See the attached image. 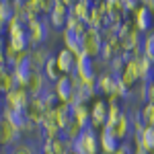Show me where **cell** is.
<instances>
[{
    "instance_id": "836d02e7",
    "label": "cell",
    "mask_w": 154,
    "mask_h": 154,
    "mask_svg": "<svg viewBox=\"0 0 154 154\" xmlns=\"http://www.w3.org/2000/svg\"><path fill=\"white\" fill-rule=\"evenodd\" d=\"M12 19V2H8V0H0V21L4 23V27H6V23Z\"/></svg>"
},
{
    "instance_id": "1f68e13d",
    "label": "cell",
    "mask_w": 154,
    "mask_h": 154,
    "mask_svg": "<svg viewBox=\"0 0 154 154\" xmlns=\"http://www.w3.org/2000/svg\"><path fill=\"white\" fill-rule=\"evenodd\" d=\"M119 115H121V107H119V103L109 105V109H107V123H105V128H113V123L117 121Z\"/></svg>"
},
{
    "instance_id": "9c48e42d",
    "label": "cell",
    "mask_w": 154,
    "mask_h": 154,
    "mask_svg": "<svg viewBox=\"0 0 154 154\" xmlns=\"http://www.w3.org/2000/svg\"><path fill=\"white\" fill-rule=\"evenodd\" d=\"M131 23H134V27L140 31V33H148V31H152V25H154V14L150 12V8L148 6H144V4H140L138 8H136V12L131 14V17H128Z\"/></svg>"
},
{
    "instance_id": "ba28073f",
    "label": "cell",
    "mask_w": 154,
    "mask_h": 154,
    "mask_svg": "<svg viewBox=\"0 0 154 154\" xmlns=\"http://www.w3.org/2000/svg\"><path fill=\"white\" fill-rule=\"evenodd\" d=\"M70 6H72L70 0H54V8L48 14V23L51 27H56V29H64L68 12H70Z\"/></svg>"
},
{
    "instance_id": "6da1fadb",
    "label": "cell",
    "mask_w": 154,
    "mask_h": 154,
    "mask_svg": "<svg viewBox=\"0 0 154 154\" xmlns=\"http://www.w3.org/2000/svg\"><path fill=\"white\" fill-rule=\"evenodd\" d=\"M80 88V80L74 76V74H68V76H60L58 80L54 82V93L58 97L60 103H66V105H76V91Z\"/></svg>"
},
{
    "instance_id": "7402d4cb",
    "label": "cell",
    "mask_w": 154,
    "mask_h": 154,
    "mask_svg": "<svg viewBox=\"0 0 154 154\" xmlns=\"http://www.w3.org/2000/svg\"><path fill=\"white\" fill-rule=\"evenodd\" d=\"M115 82H117V76L111 74L109 70H105L103 74L97 76V91L103 93V95H113V88H115Z\"/></svg>"
},
{
    "instance_id": "f35d334b",
    "label": "cell",
    "mask_w": 154,
    "mask_h": 154,
    "mask_svg": "<svg viewBox=\"0 0 154 154\" xmlns=\"http://www.w3.org/2000/svg\"><path fill=\"white\" fill-rule=\"evenodd\" d=\"M148 91H146V103H154V80L146 82Z\"/></svg>"
},
{
    "instance_id": "7a4b0ae2",
    "label": "cell",
    "mask_w": 154,
    "mask_h": 154,
    "mask_svg": "<svg viewBox=\"0 0 154 154\" xmlns=\"http://www.w3.org/2000/svg\"><path fill=\"white\" fill-rule=\"evenodd\" d=\"M4 29H6V35H8L6 43L12 45L17 51H27V48H29V35H27V27H25V23L17 21V19L12 17L11 21L6 23Z\"/></svg>"
},
{
    "instance_id": "30bf717a",
    "label": "cell",
    "mask_w": 154,
    "mask_h": 154,
    "mask_svg": "<svg viewBox=\"0 0 154 154\" xmlns=\"http://www.w3.org/2000/svg\"><path fill=\"white\" fill-rule=\"evenodd\" d=\"M107 109H109V105L105 103V99H95L93 101V105H91V130L99 131L103 125L107 123Z\"/></svg>"
},
{
    "instance_id": "cb8c5ba5",
    "label": "cell",
    "mask_w": 154,
    "mask_h": 154,
    "mask_svg": "<svg viewBox=\"0 0 154 154\" xmlns=\"http://www.w3.org/2000/svg\"><path fill=\"white\" fill-rule=\"evenodd\" d=\"M123 54V49H121V45H119L117 37L115 39H111V41H103V48H101V60L105 62V64H109L111 60L119 58Z\"/></svg>"
},
{
    "instance_id": "7bdbcfd3",
    "label": "cell",
    "mask_w": 154,
    "mask_h": 154,
    "mask_svg": "<svg viewBox=\"0 0 154 154\" xmlns=\"http://www.w3.org/2000/svg\"><path fill=\"white\" fill-rule=\"evenodd\" d=\"M0 154H8V150L6 148H0Z\"/></svg>"
},
{
    "instance_id": "bcb514c9",
    "label": "cell",
    "mask_w": 154,
    "mask_h": 154,
    "mask_svg": "<svg viewBox=\"0 0 154 154\" xmlns=\"http://www.w3.org/2000/svg\"><path fill=\"white\" fill-rule=\"evenodd\" d=\"M150 154H154V150H152V152H150Z\"/></svg>"
},
{
    "instance_id": "ffe728a7",
    "label": "cell",
    "mask_w": 154,
    "mask_h": 154,
    "mask_svg": "<svg viewBox=\"0 0 154 154\" xmlns=\"http://www.w3.org/2000/svg\"><path fill=\"white\" fill-rule=\"evenodd\" d=\"M72 121H74L78 128L86 130V128L91 125V107L86 105V103H76V105H72Z\"/></svg>"
},
{
    "instance_id": "44dd1931",
    "label": "cell",
    "mask_w": 154,
    "mask_h": 154,
    "mask_svg": "<svg viewBox=\"0 0 154 154\" xmlns=\"http://www.w3.org/2000/svg\"><path fill=\"white\" fill-rule=\"evenodd\" d=\"M131 138H134V146H140L146 152L154 150V128L152 125H144V130L138 136H131Z\"/></svg>"
},
{
    "instance_id": "d4e9b609",
    "label": "cell",
    "mask_w": 154,
    "mask_h": 154,
    "mask_svg": "<svg viewBox=\"0 0 154 154\" xmlns=\"http://www.w3.org/2000/svg\"><path fill=\"white\" fill-rule=\"evenodd\" d=\"M17 88V82H14V76H12V70L8 66H2L0 68V95H8L11 91Z\"/></svg>"
},
{
    "instance_id": "8fae6325",
    "label": "cell",
    "mask_w": 154,
    "mask_h": 154,
    "mask_svg": "<svg viewBox=\"0 0 154 154\" xmlns=\"http://www.w3.org/2000/svg\"><path fill=\"white\" fill-rule=\"evenodd\" d=\"M86 27L88 29H97V31H103L107 25V14H105V8H103V2H93L91 6V12L86 17Z\"/></svg>"
},
{
    "instance_id": "74e56055",
    "label": "cell",
    "mask_w": 154,
    "mask_h": 154,
    "mask_svg": "<svg viewBox=\"0 0 154 154\" xmlns=\"http://www.w3.org/2000/svg\"><path fill=\"white\" fill-rule=\"evenodd\" d=\"M51 8H54V0H39V14L48 17Z\"/></svg>"
},
{
    "instance_id": "8992f818",
    "label": "cell",
    "mask_w": 154,
    "mask_h": 154,
    "mask_svg": "<svg viewBox=\"0 0 154 154\" xmlns=\"http://www.w3.org/2000/svg\"><path fill=\"white\" fill-rule=\"evenodd\" d=\"M101 48H103L101 31L86 29V33L82 35V54L91 60H97V58H101Z\"/></svg>"
},
{
    "instance_id": "e575fe53",
    "label": "cell",
    "mask_w": 154,
    "mask_h": 154,
    "mask_svg": "<svg viewBox=\"0 0 154 154\" xmlns=\"http://www.w3.org/2000/svg\"><path fill=\"white\" fill-rule=\"evenodd\" d=\"M23 4H25V11H27L29 19L39 17V0H23Z\"/></svg>"
},
{
    "instance_id": "52a82bcc",
    "label": "cell",
    "mask_w": 154,
    "mask_h": 154,
    "mask_svg": "<svg viewBox=\"0 0 154 154\" xmlns=\"http://www.w3.org/2000/svg\"><path fill=\"white\" fill-rule=\"evenodd\" d=\"M103 8H105V14H107V23L111 27L119 29L123 21H128V12L123 8V0H105Z\"/></svg>"
},
{
    "instance_id": "484cf974",
    "label": "cell",
    "mask_w": 154,
    "mask_h": 154,
    "mask_svg": "<svg viewBox=\"0 0 154 154\" xmlns=\"http://www.w3.org/2000/svg\"><path fill=\"white\" fill-rule=\"evenodd\" d=\"M91 6H93L91 0H76V2H72V6H70V14L76 17L78 21H86V17L91 12Z\"/></svg>"
},
{
    "instance_id": "f6af8a7d",
    "label": "cell",
    "mask_w": 154,
    "mask_h": 154,
    "mask_svg": "<svg viewBox=\"0 0 154 154\" xmlns=\"http://www.w3.org/2000/svg\"><path fill=\"white\" fill-rule=\"evenodd\" d=\"M68 154H76V152H68Z\"/></svg>"
},
{
    "instance_id": "60d3db41",
    "label": "cell",
    "mask_w": 154,
    "mask_h": 154,
    "mask_svg": "<svg viewBox=\"0 0 154 154\" xmlns=\"http://www.w3.org/2000/svg\"><path fill=\"white\" fill-rule=\"evenodd\" d=\"M134 154H150V152H146V150H142L140 146H134Z\"/></svg>"
},
{
    "instance_id": "ab89813d",
    "label": "cell",
    "mask_w": 154,
    "mask_h": 154,
    "mask_svg": "<svg viewBox=\"0 0 154 154\" xmlns=\"http://www.w3.org/2000/svg\"><path fill=\"white\" fill-rule=\"evenodd\" d=\"M115 154H134V148L128 142H121V146L115 150Z\"/></svg>"
},
{
    "instance_id": "d590c367",
    "label": "cell",
    "mask_w": 154,
    "mask_h": 154,
    "mask_svg": "<svg viewBox=\"0 0 154 154\" xmlns=\"http://www.w3.org/2000/svg\"><path fill=\"white\" fill-rule=\"evenodd\" d=\"M8 154H35V148L27 142H19L8 150Z\"/></svg>"
},
{
    "instance_id": "9a60e30c",
    "label": "cell",
    "mask_w": 154,
    "mask_h": 154,
    "mask_svg": "<svg viewBox=\"0 0 154 154\" xmlns=\"http://www.w3.org/2000/svg\"><path fill=\"white\" fill-rule=\"evenodd\" d=\"M25 88H27V93L31 95V99L43 95V93L48 91V80H45L43 72H31V76H29Z\"/></svg>"
},
{
    "instance_id": "3957f363",
    "label": "cell",
    "mask_w": 154,
    "mask_h": 154,
    "mask_svg": "<svg viewBox=\"0 0 154 154\" xmlns=\"http://www.w3.org/2000/svg\"><path fill=\"white\" fill-rule=\"evenodd\" d=\"M72 152L76 154H101L99 148V134L91 128L82 130V134L78 136V140L72 144Z\"/></svg>"
},
{
    "instance_id": "603a6c76",
    "label": "cell",
    "mask_w": 154,
    "mask_h": 154,
    "mask_svg": "<svg viewBox=\"0 0 154 154\" xmlns=\"http://www.w3.org/2000/svg\"><path fill=\"white\" fill-rule=\"evenodd\" d=\"M62 41H64V49H68L74 56H80L82 54V37H76L72 31L62 29Z\"/></svg>"
},
{
    "instance_id": "d6a6232c",
    "label": "cell",
    "mask_w": 154,
    "mask_h": 154,
    "mask_svg": "<svg viewBox=\"0 0 154 154\" xmlns=\"http://www.w3.org/2000/svg\"><path fill=\"white\" fill-rule=\"evenodd\" d=\"M51 152L54 154H68L72 152V144H68L64 138H58L51 142Z\"/></svg>"
},
{
    "instance_id": "b9f144b4",
    "label": "cell",
    "mask_w": 154,
    "mask_h": 154,
    "mask_svg": "<svg viewBox=\"0 0 154 154\" xmlns=\"http://www.w3.org/2000/svg\"><path fill=\"white\" fill-rule=\"evenodd\" d=\"M2 111H4V101H2V95H0V117H2Z\"/></svg>"
},
{
    "instance_id": "5b68a950",
    "label": "cell",
    "mask_w": 154,
    "mask_h": 154,
    "mask_svg": "<svg viewBox=\"0 0 154 154\" xmlns=\"http://www.w3.org/2000/svg\"><path fill=\"white\" fill-rule=\"evenodd\" d=\"M2 101H4V109L17 111V113H25V109L29 107V103H31V95L27 93V88L17 86L14 91H11L8 95L2 97Z\"/></svg>"
},
{
    "instance_id": "d6986e66",
    "label": "cell",
    "mask_w": 154,
    "mask_h": 154,
    "mask_svg": "<svg viewBox=\"0 0 154 154\" xmlns=\"http://www.w3.org/2000/svg\"><path fill=\"white\" fill-rule=\"evenodd\" d=\"M54 58H56V64H58L62 76L74 74V66H76V56H74V54H70L68 49H60Z\"/></svg>"
},
{
    "instance_id": "2e32d148",
    "label": "cell",
    "mask_w": 154,
    "mask_h": 154,
    "mask_svg": "<svg viewBox=\"0 0 154 154\" xmlns=\"http://www.w3.org/2000/svg\"><path fill=\"white\" fill-rule=\"evenodd\" d=\"M51 119H54V123L58 125L60 130L64 131L72 123V107L66 105V103H58L56 109L51 111Z\"/></svg>"
},
{
    "instance_id": "83f0119b",
    "label": "cell",
    "mask_w": 154,
    "mask_h": 154,
    "mask_svg": "<svg viewBox=\"0 0 154 154\" xmlns=\"http://www.w3.org/2000/svg\"><path fill=\"white\" fill-rule=\"evenodd\" d=\"M140 51H142V56H146L148 60H152V62H154V33H152V31H148V33H144V35H142Z\"/></svg>"
},
{
    "instance_id": "4316f807",
    "label": "cell",
    "mask_w": 154,
    "mask_h": 154,
    "mask_svg": "<svg viewBox=\"0 0 154 154\" xmlns=\"http://www.w3.org/2000/svg\"><path fill=\"white\" fill-rule=\"evenodd\" d=\"M43 76H45V80L48 82H56L60 76H62V72H60V68H58V64H56V58L51 56V58L45 62V66H43Z\"/></svg>"
},
{
    "instance_id": "f1b7e54d",
    "label": "cell",
    "mask_w": 154,
    "mask_h": 154,
    "mask_svg": "<svg viewBox=\"0 0 154 154\" xmlns=\"http://www.w3.org/2000/svg\"><path fill=\"white\" fill-rule=\"evenodd\" d=\"M138 111H140V117H142L144 125H152L154 128V103H144Z\"/></svg>"
},
{
    "instance_id": "277c9868",
    "label": "cell",
    "mask_w": 154,
    "mask_h": 154,
    "mask_svg": "<svg viewBox=\"0 0 154 154\" xmlns=\"http://www.w3.org/2000/svg\"><path fill=\"white\" fill-rule=\"evenodd\" d=\"M27 35H29V45L33 48H41V43L48 39L49 35V23L48 19H29L27 21Z\"/></svg>"
},
{
    "instance_id": "4fadbf2b",
    "label": "cell",
    "mask_w": 154,
    "mask_h": 154,
    "mask_svg": "<svg viewBox=\"0 0 154 154\" xmlns=\"http://www.w3.org/2000/svg\"><path fill=\"white\" fill-rule=\"evenodd\" d=\"M97 134H99V148H101V154H115V150L121 146V142L113 136V131L103 125Z\"/></svg>"
},
{
    "instance_id": "f546056e",
    "label": "cell",
    "mask_w": 154,
    "mask_h": 154,
    "mask_svg": "<svg viewBox=\"0 0 154 154\" xmlns=\"http://www.w3.org/2000/svg\"><path fill=\"white\" fill-rule=\"evenodd\" d=\"M80 134H82V128H78V125L72 121L70 125H68L66 130L62 131V138H64V140H66L68 144H74L76 140H78V136H80Z\"/></svg>"
},
{
    "instance_id": "ac0fdd59",
    "label": "cell",
    "mask_w": 154,
    "mask_h": 154,
    "mask_svg": "<svg viewBox=\"0 0 154 154\" xmlns=\"http://www.w3.org/2000/svg\"><path fill=\"white\" fill-rule=\"evenodd\" d=\"M51 58V54H49L48 48H33L29 49V66H31V70L33 72H41L43 70V66H45V62Z\"/></svg>"
},
{
    "instance_id": "e0dca14e",
    "label": "cell",
    "mask_w": 154,
    "mask_h": 154,
    "mask_svg": "<svg viewBox=\"0 0 154 154\" xmlns=\"http://www.w3.org/2000/svg\"><path fill=\"white\" fill-rule=\"evenodd\" d=\"M113 131V136L117 138L119 142H125V138L131 136V123H130V113L121 111V115L117 117V121L113 123V128H109Z\"/></svg>"
},
{
    "instance_id": "7c38bea8",
    "label": "cell",
    "mask_w": 154,
    "mask_h": 154,
    "mask_svg": "<svg viewBox=\"0 0 154 154\" xmlns=\"http://www.w3.org/2000/svg\"><path fill=\"white\" fill-rule=\"evenodd\" d=\"M45 113H48V109L43 107L41 99H39V97H35V99H31L29 107L25 109V119H27L31 125L39 128V125L43 123V119H45Z\"/></svg>"
},
{
    "instance_id": "4dcf8cb0",
    "label": "cell",
    "mask_w": 154,
    "mask_h": 154,
    "mask_svg": "<svg viewBox=\"0 0 154 154\" xmlns=\"http://www.w3.org/2000/svg\"><path fill=\"white\" fill-rule=\"evenodd\" d=\"M39 99H41V103H43V107H45L48 111H54V109H56V105L60 103V101H58V97H56V93H54V91H45V93L39 97Z\"/></svg>"
},
{
    "instance_id": "5bb4252c",
    "label": "cell",
    "mask_w": 154,
    "mask_h": 154,
    "mask_svg": "<svg viewBox=\"0 0 154 154\" xmlns=\"http://www.w3.org/2000/svg\"><path fill=\"white\" fill-rule=\"evenodd\" d=\"M119 80L125 84L128 88H131L134 84L140 80V68H138V58H130L123 66V72L119 74Z\"/></svg>"
},
{
    "instance_id": "8d00e7d4",
    "label": "cell",
    "mask_w": 154,
    "mask_h": 154,
    "mask_svg": "<svg viewBox=\"0 0 154 154\" xmlns=\"http://www.w3.org/2000/svg\"><path fill=\"white\" fill-rule=\"evenodd\" d=\"M113 95L117 97V99H128L130 97V88L119 80V76H117V82H115V88H113Z\"/></svg>"
},
{
    "instance_id": "ee69618b",
    "label": "cell",
    "mask_w": 154,
    "mask_h": 154,
    "mask_svg": "<svg viewBox=\"0 0 154 154\" xmlns=\"http://www.w3.org/2000/svg\"><path fill=\"white\" fill-rule=\"evenodd\" d=\"M152 33H154V25H152Z\"/></svg>"
}]
</instances>
